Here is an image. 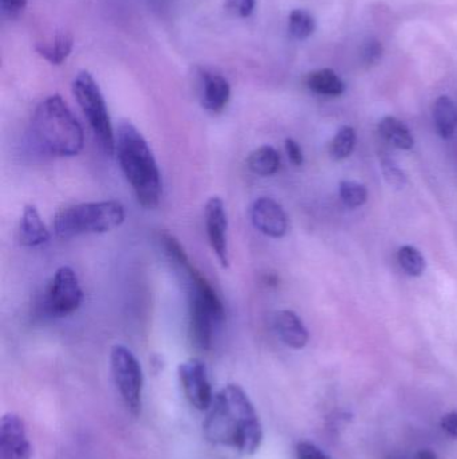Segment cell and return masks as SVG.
I'll use <instances>...</instances> for the list:
<instances>
[{
	"label": "cell",
	"mask_w": 457,
	"mask_h": 459,
	"mask_svg": "<svg viewBox=\"0 0 457 459\" xmlns=\"http://www.w3.org/2000/svg\"><path fill=\"white\" fill-rule=\"evenodd\" d=\"M204 435L215 445L253 455L263 442V426L245 390L227 384L215 395L205 418Z\"/></svg>",
	"instance_id": "obj_1"
},
{
	"label": "cell",
	"mask_w": 457,
	"mask_h": 459,
	"mask_svg": "<svg viewBox=\"0 0 457 459\" xmlns=\"http://www.w3.org/2000/svg\"><path fill=\"white\" fill-rule=\"evenodd\" d=\"M115 153L137 202L148 210L157 207L163 197L161 173L149 144L131 121L118 124Z\"/></svg>",
	"instance_id": "obj_2"
},
{
	"label": "cell",
	"mask_w": 457,
	"mask_h": 459,
	"mask_svg": "<svg viewBox=\"0 0 457 459\" xmlns=\"http://www.w3.org/2000/svg\"><path fill=\"white\" fill-rule=\"evenodd\" d=\"M31 134L36 144L52 157H76L84 149V129L58 94L47 97L36 108Z\"/></svg>",
	"instance_id": "obj_3"
},
{
	"label": "cell",
	"mask_w": 457,
	"mask_h": 459,
	"mask_svg": "<svg viewBox=\"0 0 457 459\" xmlns=\"http://www.w3.org/2000/svg\"><path fill=\"white\" fill-rule=\"evenodd\" d=\"M125 216V208L116 200L78 203L58 211L54 231L62 239L109 233L124 223Z\"/></svg>",
	"instance_id": "obj_4"
},
{
	"label": "cell",
	"mask_w": 457,
	"mask_h": 459,
	"mask_svg": "<svg viewBox=\"0 0 457 459\" xmlns=\"http://www.w3.org/2000/svg\"><path fill=\"white\" fill-rule=\"evenodd\" d=\"M188 276L189 293V337L196 350H210L212 345L213 326L226 318L223 302L207 278L197 270L196 266L184 269Z\"/></svg>",
	"instance_id": "obj_5"
},
{
	"label": "cell",
	"mask_w": 457,
	"mask_h": 459,
	"mask_svg": "<svg viewBox=\"0 0 457 459\" xmlns=\"http://www.w3.org/2000/svg\"><path fill=\"white\" fill-rule=\"evenodd\" d=\"M73 94L89 121L102 152L112 157L116 150V132L108 112L104 94L92 74L81 71L74 78Z\"/></svg>",
	"instance_id": "obj_6"
},
{
	"label": "cell",
	"mask_w": 457,
	"mask_h": 459,
	"mask_svg": "<svg viewBox=\"0 0 457 459\" xmlns=\"http://www.w3.org/2000/svg\"><path fill=\"white\" fill-rule=\"evenodd\" d=\"M113 380L129 413L139 416L142 408L144 372L134 353L125 345H115L110 352Z\"/></svg>",
	"instance_id": "obj_7"
},
{
	"label": "cell",
	"mask_w": 457,
	"mask_h": 459,
	"mask_svg": "<svg viewBox=\"0 0 457 459\" xmlns=\"http://www.w3.org/2000/svg\"><path fill=\"white\" fill-rule=\"evenodd\" d=\"M84 290L76 271L70 266L57 269L44 295V310L54 318H66L79 310Z\"/></svg>",
	"instance_id": "obj_8"
},
{
	"label": "cell",
	"mask_w": 457,
	"mask_h": 459,
	"mask_svg": "<svg viewBox=\"0 0 457 459\" xmlns=\"http://www.w3.org/2000/svg\"><path fill=\"white\" fill-rule=\"evenodd\" d=\"M179 380L182 392L196 410L208 411L215 395L211 386L207 366L199 358H189L179 366Z\"/></svg>",
	"instance_id": "obj_9"
},
{
	"label": "cell",
	"mask_w": 457,
	"mask_h": 459,
	"mask_svg": "<svg viewBox=\"0 0 457 459\" xmlns=\"http://www.w3.org/2000/svg\"><path fill=\"white\" fill-rule=\"evenodd\" d=\"M33 446L22 416L6 413L0 421V459H31Z\"/></svg>",
	"instance_id": "obj_10"
},
{
	"label": "cell",
	"mask_w": 457,
	"mask_h": 459,
	"mask_svg": "<svg viewBox=\"0 0 457 459\" xmlns=\"http://www.w3.org/2000/svg\"><path fill=\"white\" fill-rule=\"evenodd\" d=\"M204 218L211 249L220 265L223 268H228L229 249L228 238H227L228 216H227L226 205L220 197H213L208 200L205 205Z\"/></svg>",
	"instance_id": "obj_11"
},
{
	"label": "cell",
	"mask_w": 457,
	"mask_h": 459,
	"mask_svg": "<svg viewBox=\"0 0 457 459\" xmlns=\"http://www.w3.org/2000/svg\"><path fill=\"white\" fill-rule=\"evenodd\" d=\"M251 221L259 233L269 238H284L289 230L286 211L277 200L261 197L251 205Z\"/></svg>",
	"instance_id": "obj_12"
},
{
	"label": "cell",
	"mask_w": 457,
	"mask_h": 459,
	"mask_svg": "<svg viewBox=\"0 0 457 459\" xmlns=\"http://www.w3.org/2000/svg\"><path fill=\"white\" fill-rule=\"evenodd\" d=\"M202 105L211 113H221L231 99V85L221 74L203 71Z\"/></svg>",
	"instance_id": "obj_13"
},
{
	"label": "cell",
	"mask_w": 457,
	"mask_h": 459,
	"mask_svg": "<svg viewBox=\"0 0 457 459\" xmlns=\"http://www.w3.org/2000/svg\"><path fill=\"white\" fill-rule=\"evenodd\" d=\"M52 236L41 218L38 208L28 205L20 221V241L26 247H38L47 244Z\"/></svg>",
	"instance_id": "obj_14"
},
{
	"label": "cell",
	"mask_w": 457,
	"mask_h": 459,
	"mask_svg": "<svg viewBox=\"0 0 457 459\" xmlns=\"http://www.w3.org/2000/svg\"><path fill=\"white\" fill-rule=\"evenodd\" d=\"M274 326H276L277 334L287 347L293 350H302L308 345L309 337H310L309 331L300 316L293 310H281L277 313Z\"/></svg>",
	"instance_id": "obj_15"
},
{
	"label": "cell",
	"mask_w": 457,
	"mask_h": 459,
	"mask_svg": "<svg viewBox=\"0 0 457 459\" xmlns=\"http://www.w3.org/2000/svg\"><path fill=\"white\" fill-rule=\"evenodd\" d=\"M306 85L319 96L338 97L345 92V84L332 68H319L306 76Z\"/></svg>",
	"instance_id": "obj_16"
},
{
	"label": "cell",
	"mask_w": 457,
	"mask_h": 459,
	"mask_svg": "<svg viewBox=\"0 0 457 459\" xmlns=\"http://www.w3.org/2000/svg\"><path fill=\"white\" fill-rule=\"evenodd\" d=\"M247 167L251 173L261 178L276 175L281 168V157L278 150L271 145H261L250 153Z\"/></svg>",
	"instance_id": "obj_17"
},
{
	"label": "cell",
	"mask_w": 457,
	"mask_h": 459,
	"mask_svg": "<svg viewBox=\"0 0 457 459\" xmlns=\"http://www.w3.org/2000/svg\"><path fill=\"white\" fill-rule=\"evenodd\" d=\"M436 131L443 139H451L457 128V105L448 96H440L433 107Z\"/></svg>",
	"instance_id": "obj_18"
},
{
	"label": "cell",
	"mask_w": 457,
	"mask_h": 459,
	"mask_svg": "<svg viewBox=\"0 0 457 459\" xmlns=\"http://www.w3.org/2000/svg\"><path fill=\"white\" fill-rule=\"evenodd\" d=\"M379 131L389 144L398 149L408 150L413 148L414 139L408 126L393 116H387L380 121Z\"/></svg>",
	"instance_id": "obj_19"
},
{
	"label": "cell",
	"mask_w": 457,
	"mask_h": 459,
	"mask_svg": "<svg viewBox=\"0 0 457 459\" xmlns=\"http://www.w3.org/2000/svg\"><path fill=\"white\" fill-rule=\"evenodd\" d=\"M74 38L68 31H60L52 42H42L36 46L39 55L49 60L52 65H62L66 58L71 54Z\"/></svg>",
	"instance_id": "obj_20"
},
{
	"label": "cell",
	"mask_w": 457,
	"mask_h": 459,
	"mask_svg": "<svg viewBox=\"0 0 457 459\" xmlns=\"http://www.w3.org/2000/svg\"><path fill=\"white\" fill-rule=\"evenodd\" d=\"M316 28V20L306 10L297 9L290 12L289 31L293 38L298 39V41H305L309 36H313Z\"/></svg>",
	"instance_id": "obj_21"
},
{
	"label": "cell",
	"mask_w": 457,
	"mask_h": 459,
	"mask_svg": "<svg viewBox=\"0 0 457 459\" xmlns=\"http://www.w3.org/2000/svg\"><path fill=\"white\" fill-rule=\"evenodd\" d=\"M356 147V131L351 126H342L330 144V157L341 162L353 153Z\"/></svg>",
	"instance_id": "obj_22"
},
{
	"label": "cell",
	"mask_w": 457,
	"mask_h": 459,
	"mask_svg": "<svg viewBox=\"0 0 457 459\" xmlns=\"http://www.w3.org/2000/svg\"><path fill=\"white\" fill-rule=\"evenodd\" d=\"M340 197L346 207L358 208L368 200V189L357 181H343L340 183Z\"/></svg>",
	"instance_id": "obj_23"
},
{
	"label": "cell",
	"mask_w": 457,
	"mask_h": 459,
	"mask_svg": "<svg viewBox=\"0 0 457 459\" xmlns=\"http://www.w3.org/2000/svg\"><path fill=\"white\" fill-rule=\"evenodd\" d=\"M398 262L408 276L420 277L425 270V260L416 247L406 246L398 250Z\"/></svg>",
	"instance_id": "obj_24"
},
{
	"label": "cell",
	"mask_w": 457,
	"mask_h": 459,
	"mask_svg": "<svg viewBox=\"0 0 457 459\" xmlns=\"http://www.w3.org/2000/svg\"><path fill=\"white\" fill-rule=\"evenodd\" d=\"M384 54V46L379 39L371 38L365 42L361 50L362 62L366 66L377 65Z\"/></svg>",
	"instance_id": "obj_25"
},
{
	"label": "cell",
	"mask_w": 457,
	"mask_h": 459,
	"mask_svg": "<svg viewBox=\"0 0 457 459\" xmlns=\"http://www.w3.org/2000/svg\"><path fill=\"white\" fill-rule=\"evenodd\" d=\"M381 167L382 173H384V178L387 179L390 186L396 187V189H403V187L405 186V173H404L392 160H384Z\"/></svg>",
	"instance_id": "obj_26"
},
{
	"label": "cell",
	"mask_w": 457,
	"mask_h": 459,
	"mask_svg": "<svg viewBox=\"0 0 457 459\" xmlns=\"http://www.w3.org/2000/svg\"><path fill=\"white\" fill-rule=\"evenodd\" d=\"M255 6L256 0H226V4H224L227 12L240 18L251 17Z\"/></svg>",
	"instance_id": "obj_27"
},
{
	"label": "cell",
	"mask_w": 457,
	"mask_h": 459,
	"mask_svg": "<svg viewBox=\"0 0 457 459\" xmlns=\"http://www.w3.org/2000/svg\"><path fill=\"white\" fill-rule=\"evenodd\" d=\"M295 456L297 459H330V456H327L318 446L308 440L298 443L295 447Z\"/></svg>",
	"instance_id": "obj_28"
},
{
	"label": "cell",
	"mask_w": 457,
	"mask_h": 459,
	"mask_svg": "<svg viewBox=\"0 0 457 459\" xmlns=\"http://www.w3.org/2000/svg\"><path fill=\"white\" fill-rule=\"evenodd\" d=\"M26 6H28V0H0V9L4 17L10 20L20 17Z\"/></svg>",
	"instance_id": "obj_29"
},
{
	"label": "cell",
	"mask_w": 457,
	"mask_h": 459,
	"mask_svg": "<svg viewBox=\"0 0 457 459\" xmlns=\"http://www.w3.org/2000/svg\"><path fill=\"white\" fill-rule=\"evenodd\" d=\"M285 148H286L287 157H289L290 162L293 165H297V167L303 165L305 157H303L302 148L300 147V144L295 140L286 139Z\"/></svg>",
	"instance_id": "obj_30"
},
{
	"label": "cell",
	"mask_w": 457,
	"mask_h": 459,
	"mask_svg": "<svg viewBox=\"0 0 457 459\" xmlns=\"http://www.w3.org/2000/svg\"><path fill=\"white\" fill-rule=\"evenodd\" d=\"M441 427L451 437L457 438V411L445 414L441 419Z\"/></svg>",
	"instance_id": "obj_31"
},
{
	"label": "cell",
	"mask_w": 457,
	"mask_h": 459,
	"mask_svg": "<svg viewBox=\"0 0 457 459\" xmlns=\"http://www.w3.org/2000/svg\"><path fill=\"white\" fill-rule=\"evenodd\" d=\"M417 459H437V455L429 448H425V450H420L417 453Z\"/></svg>",
	"instance_id": "obj_32"
},
{
	"label": "cell",
	"mask_w": 457,
	"mask_h": 459,
	"mask_svg": "<svg viewBox=\"0 0 457 459\" xmlns=\"http://www.w3.org/2000/svg\"><path fill=\"white\" fill-rule=\"evenodd\" d=\"M392 459H396V458H392Z\"/></svg>",
	"instance_id": "obj_33"
}]
</instances>
